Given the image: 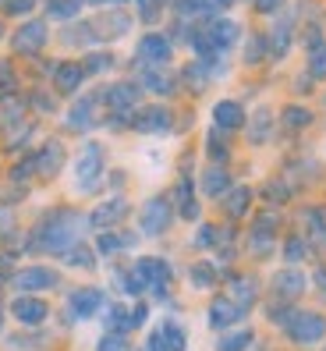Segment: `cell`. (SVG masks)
Masks as SVG:
<instances>
[{
    "instance_id": "25",
    "label": "cell",
    "mask_w": 326,
    "mask_h": 351,
    "mask_svg": "<svg viewBox=\"0 0 326 351\" xmlns=\"http://www.w3.org/2000/svg\"><path fill=\"white\" fill-rule=\"evenodd\" d=\"M99 316H103L107 334H131V308H128V302H107V308Z\"/></svg>"
},
{
    "instance_id": "2",
    "label": "cell",
    "mask_w": 326,
    "mask_h": 351,
    "mask_svg": "<svg viewBox=\"0 0 326 351\" xmlns=\"http://www.w3.org/2000/svg\"><path fill=\"white\" fill-rule=\"evenodd\" d=\"M96 96L110 110V128H121V125L131 128V117L142 110V86L138 82H125V78L110 82V86H103Z\"/></svg>"
},
{
    "instance_id": "28",
    "label": "cell",
    "mask_w": 326,
    "mask_h": 351,
    "mask_svg": "<svg viewBox=\"0 0 326 351\" xmlns=\"http://www.w3.org/2000/svg\"><path fill=\"white\" fill-rule=\"evenodd\" d=\"M220 202H223V213H227L231 220H241V217H249V210H252V189L249 184H234Z\"/></svg>"
},
{
    "instance_id": "31",
    "label": "cell",
    "mask_w": 326,
    "mask_h": 351,
    "mask_svg": "<svg viewBox=\"0 0 326 351\" xmlns=\"http://www.w3.org/2000/svg\"><path fill=\"white\" fill-rule=\"evenodd\" d=\"M156 334L160 341L167 344V351H188V334H185V323H177V319H163L156 326Z\"/></svg>"
},
{
    "instance_id": "46",
    "label": "cell",
    "mask_w": 326,
    "mask_h": 351,
    "mask_svg": "<svg viewBox=\"0 0 326 351\" xmlns=\"http://www.w3.org/2000/svg\"><path fill=\"white\" fill-rule=\"evenodd\" d=\"M14 231H18L14 210H8V206H0V241H8V238H11Z\"/></svg>"
},
{
    "instance_id": "13",
    "label": "cell",
    "mask_w": 326,
    "mask_h": 351,
    "mask_svg": "<svg viewBox=\"0 0 326 351\" xmlns=\"http://www.w3.org/2000/svg\"><path fill=\"white\" fill-rule=\"evenodd\" d=\"M8 313L14 316V323L36 330V326H43L50 319V302H43L39 295H14L11 305H8Z\"/></svg>"
},
{
    "instance_id": "34",
    "label": "cell",
    "mask_w": 326,
    "mask_h": 351,
    "mask_svg": "<svg viewBox=\"0 0 326 351\" xmlns=\"http://www.w3.org/2000/svg\"><path fill=\"white\" fill-rule=\"evenodd\" d=\"M60 263L71 266V270H86V274H92V270H96V263H99V256H96L92 245L82 241V245H75V249H71L64 259H60Z\"/></svg>"
},
{
    "instance_id": "52",
    "label": "cell",
    "mask_w": 326,
    "mask_h": 351,
    "mask_svg": "<svg viewBox=\"0 0 326 351\" xmlns=\"http://www.w3.org/2000/svg\"><path fill=\"white\" fill-rule=\"evenodd\" d=\"M4 323H8V305L0 302V337H4Z\"/></svg>"
},
{
    "instance_id": "35",
    "label": "cell",
    "mask_w": 326,
    "mask_h": 351,
    "mask_svg": "<svg viewBox=\"0 0 326 351\" xmlns=\"http://www.w3.org/2000/svg\"><path fill=\"white\" fill-rule=\"evenodd\" d=\"M252 344H255V330L241 326V330H227V334L220 337L216 351H249Z\"/></svg>"
},
{
    "instance_id": "50",
    "label": "cell",
    "mask_w": 326,
    "mask_h": 351,
    "mask_svg": "<svg viewBox=\"0 0 326 351\" xmlns=\"http://www.w3.org/2000/svg\"><path fill=\"white\" fill-rule=\"evenodd\" d=\"M280 4H284V0H252V8H255L259 14H277Z\"/></svg>"
},
{
    "instance_id": "12",
    "label": "cell",
    "mask_w": 326,
    "mask_h": 351,
    "mask_svg": "<svg viewBox=\"0 0 326 351\" xmlns=\"http://www.w3.org/2000/svg\"><path fill=\"white\" fill-rule=\"evenodd\" d=\"M244 316H249V308L238 305V302L227 298V295L213 298L210 308H206V323H210V330H216V334H227V330H234Z\"/></svg>"
},
{
    "instance_id": "36",
    "label": "cell",
    "mask_w": 326,
    "mask_h": 351,
    "mask_svg": "<svg viewBox=\"0 0 326 351\" xmlns=\"http://www.w3.org/2000/svg\"><path fill=\"white\" fill-rule=\"evenodd\" d=\"M273 138V114L266 107H259L255 117H252V132H249V142L252 146H262V142Z\"/></svg>"
},
{
    "instance_id": "24",
    "label": "cell",
    "mask_w": 326,
    "mask_h": 351,
    "mask_svg": "<svg viewBox=\"0 0 326 351\" xmlns=\"http://www.w3.org/2000/svg\"><path fill=\"white\" fill-rule=\"evenodd\" d=\"M273 291H277V298H284V302L301 298V291H305V274L294 270V266H288V270L273 274Z\"/></svg>"
},
{
    "instance_id": "38",
    "label": "cell",
    "mask_w": 326,
    "mask_h": 351,
    "mask_svg": "<svg viewBox=\"0 0 326 351\" xmlns=\"http://www.w3.org/2000/svg\"><path fill=\"white\" fill-rule=\"evenodd\" d=\"M188 280H192L195 291H210V287L220 280V274H216V266H213V263H195L192 270H188Z\"/></svg>"
},
{
    "instance_id": "51",
    "label": "cell",
    "mask_w": 326,
    "mask_h": 351,
    "mask_svg": "<svg viewBox=\"0 0 326 351\" xmlns=\"http://www.w3.org/2000/svg\"><path fill=\"white\" fill-rule=\"evenodd\" d=\"M86 4H96V8H121V4H128V0H86Z\"/></svg>"
},
{
    "instance_id": "1",
    "label": "cell",
    "mask_w": 326,
    "mask_h": 351,
    "mask_svg": "<svg viewBox=\"0 0 326 351\" xmlns=\"http://www.w3.org/2000/svg\"><path fill=\"white\" fill-rule=\"evenodd\" d=\"M86 231H89V217L78 213V210H50L43 213L32 231L25 234V252H43V256H57L64 259L75 245L86 241Z\"/></svg>"
},
{
    "instance_id": "4",
    "label": "cell",
    "mask_w": 326,
    "mask_h": 351,
    "mask_svg": "<svg viewBox=\"0 0 326 351\" xmlns=\"http://www.w3.org/2000/svg\"><path fill=\"white\" fill-rule=\"evenodd\" d=\"M8 43H11V53H18V57H29V60L39 57L47 50V43H50L47 18H25V22L8 36Z\"/></svg>"
},
{
    "instance_id": "44",
    "label": "cell",
    "mask_w": 326,
    "mask_h": 351,
    "mask_svg": "<svg viewBox=\"0 0 326 351\" xmlns=\"http://www.w3.org/2000/svg\"><path fill=\"white\" fill-rule=\"evenodd\" d=\"M96 351H131L128 334H103L96 341Z\"/></svg>"
},
{
    "instance_id": "37",
    "label": "cell",
    "mask_w": 326,
    "mask_h": 351,
    "mask_svg": "<svg viewBox=\"0 0 326 351\" xmlns=\"http://www.w3.org/2000/svg\"><path fill=\"white\" fill-rule=\"evenodd\" d=\"M280 125L288 128V132H301V128H309V125H312V110H305L301 103H291V107H284Z\"/></svg>"
},
{
    "instance_id": "42",
    "label": "cell",
    "mask_w": 326,
    "mask_h": 351,
    "mask_svg": "<svg viewBox=\"0 0 326 351\" xmlns=\"http://www.w3.org/2000/svg\"><path fill=\"white\" fill-rule=\"evenodd\" d=\"M135 8H138V18L146 25H156L163 11H167V0H135Z\"/></svg>"
},
{
    "instance_id": "41",
    "label": "cell",
    "mask_w": 326,
    "mask_h": 351,
    "mask_svg": "<svg viewBox=\"0 0 326 351\" xmlns=\"http://www.w3.org/2000/svg\"><path fill=\"white\" fill-rule=\"evenodd\" d=\"M18 93V68L11 64L8 57H0V99Z\"/></svg>"
},
{
    "instance_id": "43",
    "label": "cell",
    "mask_w": 326,
    "mask_h": 351,
    "mask_svg": "<svg viewBox=\"0 0 326 351\" xmlns=\"http://www.w3.org/2000/svg\"><path fill=\"white\" fill-rule=\"evenodd\" d=\"M270 53V39L266 36H249V47H244V64H259L262 57Z\"/></svg>"
},
{
    "instance_id": "8",
    "label": "cell",
    "mask_w": 326,
    "mask_h": 351,
    "mask_svg": "<svg viewBox=\"0 0 326 351\" xmlns=\"http://www.w3.org/2000/svg\"><path fill=\"white\" fill-rule=\"evenodd\" d=\"M11 287L18 295H43V291L60 287V274L53 270V266L29 263V266H18V270L11 274Z\"/></svg>"
},
{
    "instance_id": "32",
    "label": "cell",
    "mask_w": 326,
    "mask_h": 351,
    "mask_svg": "<svg viewBox=\"0 0 326 351\" xmlns=\"http://www.w3.org/2000/svg\"><path fill=\"white\" fill-rule=\"evenodd\" d=\"M82 68H86V75L92 78V75H107V71H114L117 68V53H110V50H89L86 57H82Z\"/></svg>"
},
{
    "instance_id": "48",
    "label": "cell",
    "mask_w": 326,
    "mask_h": 351,
    "mask_svg": "<svg viewBox=\"0 0 326 351\" xmlns=\"http://www.w3.org/2000/svg\"><path fill=\"white\" fill-rule=\"evenodd\" d=\"M149 319V302H135L131 305V330H142Z\"/></svg>"
},
{
    "instance_id": "20",
    "label": "cell",
    "mask_w": 326,
    "mask_h": 351,
    "mask_svg": "<svg viewBox=\"0 0 326 351\" xmlns=\"http://www.w3.org/2000/svg\"><path fill=\"white\" fill-rule=\"evenodd\" d=\"M135 82L146 93H153V96H174L177 93V75H171L167 68H146V64H142Z\"/></svg>"
},
{
    "instance_id": "22",
    "label": "cell",
    "mask_w": 326,
    "mask_h": 351,
    "mask_svg": "<svg viewBox=\"0 0 326 351\" xmlns=\"http://www.w3.org/2000/svg\"><path fill=\"white\" fill-rule=\"evenodd\" d=\"M273 241H277V217H273V213L255 217L252 231H249V245H252V252H255V256L270 252V249H273Z\"/></svg>"
},
{
    "instance_id": "11",
    "label": "cell",
    "mask_w": 326,
    "mask_h": 351,
    "mask_svg": "<svg viewBox=\"0 0 326 351\" xmlns=\"http://www.w3.org/2000/svg\"><path fill=\"white\" fill-rule=\"evenodd\" d=\"M89 29H92L96 47H107V43H114V39H125L131 32V18L125 11H107V14L89 18Z\"/></svg>"
},
{
    "instance_id": "53",
    "label": "cell",
    "mask_w": 326,
    "mask_h": 351,
    "mask_svg": "<svg viewBox=\"0 0 326 351\" xmlns=\"http://www.w3.org/2000/svg\"><path fill=\"white\" fill-rule=\"evenodd\" d=\"M8 39V25H4V18H0V43Z\"/></svg>"
},
{
    "instance_id": "45",
    "label": "cell",
    "mask_w": 326,
    "mask_h": 351,
    "mask_svg": "<svg viewBox=\"0 0 326 351\" xmlns=\"http://www.w3.org/2000/svg\"><path fill=\"white\" fill-rule=\"evenodd\" d=\"M309 75L312 78H326V43L309 53Z\"/></svg>"
},
{
    "instance_id": "55",
    "label": "cell",
    "mask_w": 326,
    "mask_h": 351,
    "mask_svg": "<svg viewBox=\"0 0 326 351\" xmlns=\"http://www.w3.org/2000/svg\"><path fill=\"white\" fill-rule=\"evenodd\" d=\"M323 351H326V348H323Z\"/></svg>"
},
{
    "instance_id": "30",
    "label": "cell",
    "mask_w": 326,
    "mask_h": 351,
    "mask_svg": "<svg viewBox=\"0 0 326 351\" xmlns=\"http://www.w3.org/2000/svg\"><path fill=\"white\" fill-rule=\"evenodd\" d=\"M82 8H86V0H47V18L60 22V25H71V22H78Z\"/></svg>"
},
{
    "instance_id": "21",
    "label": "cell",
    "mask_w": 326,
    "mask_h": 351,
    "mask_svg": "<svg viewBox=\"0 0 326 351\" xmlns=\"http://www.w3.org/2000/svg\"><path fill=\"white\" fill-rule=\"evenodd\" d=\"M231 189H234V181H231L227 167H216V163H210V167L199 174V192L210 195V199H223Z\"/></svg>"
},
{
    "instance_id": "29",
    "label": "cell",
    "mask_w": 326,
    "mask_h": 351,
    "mask_svg": "<svg viewBox=\"0 0 326 351\" xmlns=\"http://www.w3.org/2000/svg\"><path fill=\"white\" fill-rule=\"evenodd\" d=\"M266 39H270V53L273 57H284V53H288V47H291V39H294V18H288V14L277 18L273 32Z\"/></svg>"
},
{
    "instance_id": "49",
    "label": "cell",
    "mask_w": 326,
    "mask_h": 351,
    "mask_svg": "<svg viewBox=\"0 0 326 351\" xmlns=\"http://www.w3.org/2000/svg\"><path fill=\"white\" fill-rule=\"evenodd\" d=\"M309 223H312V238L316 241H326V213H312Z\"/></svg>"
},
{
    "instance_id": "5",
    "label": "cell",
    "mask_w": 326,
    "mask_h": 351,
    "mask_svg": "<svg viewBox=\"0 0 326 351\" xmlns=\"http://www.w3.org/2000/svg\"><path fill=\"white\" fill-rule=\"evenodd\" d=\"M107 308V295L103 287L96 284H82V287H71L68 291V302H64V316L71 323H86V319H96L99 313Z\"/></svg>"
},
{
    "instance_id": "39",
    "label": "cell",
    "mask_w": 326,
    "mask_h": 351,
    "mask_svg": "<svg viewBox=\"0 0 326 351\" xmlns=\"http://www.w3.org/2000/svg\"><path fill=\"white\" fill-rule=\"evenodd\" d=\"M192 245L199 252H210V249H216L220 245V227L216 223H199L195 227V238H192Z\"/></svg>"
},
{
    "instance_id": "19",
    "label": "cell",
    "mask_w": 326,
    "mask_h": 351,
    "mask_svg": "<svg viewBox=\"0 0 326 351\" xmlns=\"http://www.w3.org/2000/svg\"><path fill=\"white\" fill-rule=\"evenodd\" d=\"M32 156H36V178H53V174H60V167H64V160H68L64 146H60L57 138H47Z\"/></svg>"
},
{
    "instance_id": "14",
    "label": "cell",
    "mask_w": 326,
    "mask_h": 351,
    "mask_svg": "<svg viewBox=\"0 0 326 351\" xmlns=\"http://www.w3.org/2000/svg\"><path fill=\"white\" fill-rule=\"evenodd\" d=\"M64 125H68V132H75V135H89V132L99 125V96H78L71 107H68Z\"/></svg>"
},
{
    "instance_id": "33",
    "label": "cell",
    "mask_w": 326,
    "mask_h": 351,
    "mask_svg": "<svg viewBox=\"0 0 326 351\" xmlns=\"http://www.w3.org/2000/svg\"><path fill=\"white\" fill-rule=\"evenodd\" d=\"M206 156L210 163H216V167H223V163L231 160V135H223V132H206Z\"/></svg>"
},
{
    "instance_id": "7",
    "label": "cell",
    "mask_w": 326,
    "mask_h": 351,
    "mask_svg": "<svg viewBox=\"0 0 326 351\" xmlns=\"http://www.w3.org/2000/svg\"><path fill=\"white\" fill-rule=\"evenodd\" d=\"M280 330L288 334V341L294 344H316L326 337V316L309 313V308H291L288 319L280 323Z\"/></svg>"
},
{
    "instance_id": "6",
    "label": "cell",
    "mask_w": 326,
    "mask_h": 351,
    "mask_svg": "<svg viewBox=\"0 0 326 351\" xmlns=\"http://www.w3.org/2000/svg\"><path fill=\"white\" fill-rule=\"evenodd\" d=\"M174 202L167 195H153L142 202V210H138V234H146V238H163L171 231V223H174Z\"/></svg>"
},
{
    "instance_id": "17",
    "label": "cell",
    "mask_w": 326,
    "mask_h": 351,
    "mask_svg": "<svg viewBox=\"0 0 326 351\" xmlns=\"http://www.w3.org/2000/svg\"><path fill=\"white\" fill-rule=\"evenodd\" d=\"M128 210L131 206H128L125 195H110L107 202H99L96 210L89 213V227H96V231H114V227L128 217Z\"/></svg>"
},
{
    "instance_id": "26",
    "label": "cell",
    "mask_w": 326,
    "mask_h": 351,
    "mask_svg": "<svg viewBox=\"0 0 326 351\" xmlns=\"http://www.w3.org/2000/svg\"><path fill=\"white\" fill-rule=\"evenodd\" d=\"M131 234H117V231H99L96 234V245H92V249H96V256L99 259H114V256H121V252H128L131 249Z\"/></svg>"
},
{
    "instance_id": "3",
    "label": "cell",
    "mask_w": 326,
    "mask_h": 351,
    "mask_svg": "<svg viewBox=\"0 0 326 351\" xmlns=\"http://www.w3.org/2000/svg\"><path fill=\"white\" fill-rule=\"evenodd\" d=\"M103 174H107V149L99 142H86L82 153L75 156V189L82 195H96L103 189Z\"/></svg>"
},
{
    "instance_id": "23",
    "label": "cell",
    "mask_w": 326,
    "mask_h": 351,
    "mask_svg": "<svg viewBox=\"0 0 326 351\" xmlns=\"http://www.w3.org/2000/svg\"><path fill=\"white\" fill-rule=\"evenodd\" d=\"M29 121V96H4L0 99V132H14L18 125H25Z\"/></svg>"
},
{
    "instance_id": "54",
    "label": "cell",
    "mask_w": 326,
    "mask_h": 351,
    "mask_svg": "<svg viewBox=\"0 0 326 351\" xmlns=\"http://www.w3.org/2000/svg\"><path fill=\"white\" fill-rule=\"evenodd\" d=\"M316 280H319V287H326V270H319V277H316Z\"/></svg>"
},
{
    "instance_id": "9",
    "label": "cell",
    "mask_w": 326,
    "mask_h": 351,
    "mask_svg": "<svg viewBox=\"0 0 326 351\" xmlns=\"http://www.w3.org/2000/svg\"><path fill=\"white\" fill-rule=\"evenodd\" d=\"M135 57H138V64H146V68H163V64H171V57H174V39L167 32H146L138 39V47H135Z\"/></svg>"
},
{
    "instance_id": "27",
    "label": "cell",
    "mask_w": 326,
    "mask_h": 351,
    "mask_svg": "<svg viewBox=\"0 0 326 351\" xmlns=\"http://www.w3.org/2000/svg\"><path fill=\"white\" fill-rule=\"evenodd\" d=\"M227 287H231V295H227V298H234V302L244 305V308H252V305L259 302V280H255V277L231 274V277H227Z\"/></svg>"
},
{
    "instance_id": "40",
    "label": "cell",
    "mask_w": 326,
    "mask_h": 351,
    "mask_svg": "<svg viewBox=\"0 0 326 351\" xmlns=\"http://www.w3.org/2000/svg\"><path fill=\"white\" fill-rule=\"evenodd\" d=\"M39 8V0H0V14L4 18H32V11Z\"/></svg>"
},
{
    "instance_id": "10",
    "label": "cell",
    "mask_w": 326,
    "mask_h": 351,
    "mask_svg": "<svg viewBox=\"0 0 326 351\" xmlns=\"http://www.w3.org/2000/svg\"><path fill=\"white\" fill-rule=\"evenodd\" d=\"M131 132L138 135H171L174 132V110L163 103H149L131 117Z\"/></svg>"
},
{
    "instance_id": "16",
    "label": "cell",
    "mask_w": 326,
    "mask_h": 351,
    "mask_svg": "<svg viewBox=\"0 0 326 351\" xmlns=\"http://www.w3.org/2000/svg\"><path fill=\"white\" fill-rule=\"evenodd\" d=\"M213 128L223 135H234L249 125V114H244V103L241 99H216L213 103Z\"/></svg>"
},
{
    "instance_id": "47",
    "label": "cell",
    "mask_w": 326,
    "mask_h": 351,
    "mask_svg": "<svg viewBox=\"0 0 326 351\" xmlns=\"http://www.w3.org/2000/svg\"><path fill=\"white\" fill-rule=\"evenodd\" d=\"M284 259H288V263L305 259V241L301 238H288V245H284Z\"/></svg>"
},
{
    "instance_id": "18",
    "label": "cell",
    "mask_w": 326,
    "mask_h": 351,
    "mask_svg": "<svg viewBox=\"0 0 326 351\" xmlns=\"http://www.w3.org/2000/svg\"><path fill=\"white\" fill-rule=\"evenodd\" d=\"M171 202H174V213H177L181 220L199 223V217H202V206H199V195H195V184H192V178H181V181L174 184V195H171Z\"/></svg>"
},
{
    "instance_id": "15",
    "label": "cell",
    "mask_w": 326,
    "mask_h": 351,
    "mask_svg": "<svg viewBox=\"0 0 326 351\" xmlns=\"http://www.w3.org/2000/svg\"><path fill=\"white\" fill-rule=\"evenodd\" d=\"M86 68H82V60H57V64H50V86L53 93L60 96H75L82 86H86Z\"/></svg>"
}]
</instances>
